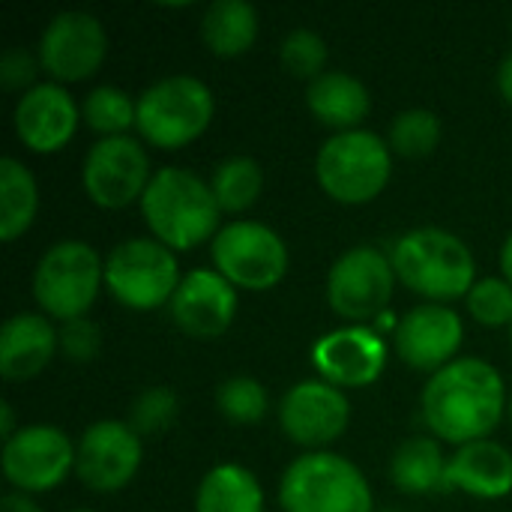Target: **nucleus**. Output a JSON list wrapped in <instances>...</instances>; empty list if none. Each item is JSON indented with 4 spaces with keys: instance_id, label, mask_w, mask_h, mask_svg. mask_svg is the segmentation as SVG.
I'll use <instances>...</instances> for the list:
<instances>
[{
    "instance_id": "nucleus-32",
    "label": "nucleus",
    "mask_w": 512,
    "mask_h": 512,
    "mask_svg": "<svg viewBox=\"0 0 512 512\" xmlns=\"http://www.w3.org/2000/svg\"><path fill=\"white\" fill-rule=\"evenodd\" d=\"M177 414H180V399H177V393H174L171 387H165V384H156V387L141 390V393L132 399L126 423L147 441V438L165 435V432L177 423Z\"/></svg>"
},
{
    "instance_id": "nucleus-2",
    "label": "nucleus",
    "mask_w": 512,
    "mask_h": 512,
    "mask_svg": "<svg viewBox=\"0 0 512 512\" xmlns=\"http://www.w3.org/2000/svg\"><path fill=\"white\" fill-rule=\"evenodd\" d=\"M138 207L147 234L177 255L213 243L222 231V210L210 183L183 165L159 168Z\"/></svg>"
},
{
    "instance_id": "nucleus-39",
    "label": "nucleus",
    "mask_w": 512,
    "mask_h": 512,
    "mask_svg": "<svg viewBox=\"0 0 512 512\" xmlns=\"http://www.w3.org/2000/svg\"><path fill=\"white\" fill-rule=\"evenodd\" d=\"M498 267H501V273L498 276H504L507 282L512 285V231L507 234V240L501 243V252H498Z\"/></svg>"
},
{
    "instance_id": "nucleus-23",
    "label": "nucleus",
    "mask_w": 512,
    "mask_h": 512,
    "mask_svg": "<svg viewBox=\"0 0 512 512\" xmlns=\"http://www.w3.org/2000/svg\"><path fill=\"white\" fill-rule=\"evenodd\" d=\"M261 15L249 0H213L201 15V42L213 57L234 60L255 48Z\"/></svg>"
},
{
    "instance_id": "nucleus-30",
    "label": "nucleus",
    "mask_w": 512,
    "mask_h": 512,
    "mask_svg": "<svg viewBox=\"0 0 512 512\" xmlns=\"http://www.w3.org/2000/svg\"><path fill=\"white\" fill-rule=\"evenodd\" d=\"M216 411L231 426H255L270 414V393L255 375H231L216 387Z\"/></svg>"
},
{
    "instance_id": "nucleus-28",
    "label": "nucleus",
    "mask_w": 512,
    "mask_h": 512,
    "mask_svg": "<svg viewBox=\"0 0 512 512\" xmlns=\"http://www.w3.org/2000/svg\"><path fill=\"white\" fill-rule=\"evenodd\" d=\"M81 123L99 138L129 135L138 123V96L114 84H96L81 99Z\"/></svg>"
},
{
    "instance_id": "nucleus-3",
    "label": "nucleus",
    "mask_w": 512,
    "mask_h": 512,
    "mask_svg": "<svg viewBox=\"0 0 512 512\" xmlns=\"http://www.w3.org/2000/svg\"><path fill=\"white\" fill-rule=\"evenodd\" d=\"M390 261L396 267L399 285L423 297V303H456L477 285V261L471 246L447 228L420 225L405 231L393 249Z\"/></svg>"
},
{
    "instance_id": "nucleus-37",
    "label": "nucleus",
    "mask_w": 512,
    "mask_h": 512,
    "mask_svg": "<svg viewBox=\"0 0 512 512\" xmlns=\"http://www.w3.org/2000/svg\"><path fill=\"white\" fill-rule=\"evenodd\" d=\"M495 84H498V93H501V99L512 105V48L501 57V63H498V72H495Z\"/></svg>"
},
{
    "instance_id": "nucleus-26",
    "label": "nucleus",
    "mask_w": 512,
    "mask_h": 512,
    "mask_svg": "<svg viewBox=\"0 0 512 512\" xmlns=\"http://www.w3.org/2000/svg\"><path fill=\"white\" fill-rule=\"evenodd\" d=\"M39 216V183L33 171L15 159H0V240L15 243L24 237Z\"/></svg>"
},
{
    "instance_id": "nucleus-16",
    "label": "nucleus",
    "mask_w": 512,
    "mask_h": 512,
    "mask_svg": "<svg viewBox=\"0 0 512 512\" xmlns=\"http://www.w3.org/2000/svg\"><path fill=\"white\" fill-rule=\"evenodd\" d=\"M312 366L321 381L339 390H366L381 381L390 360V345L375 327L342 324L315 339Z\"/></svg>"
},
{
    "instance_id": "nucleus-13",
    "label": "nucleus",
    "mask_w": 512,
    "mask_h": 512,
    "mask_svg": "<svg viewBox=\"0 0 512 512\" xmlns=\"http://www.w3.org/2000/svg\"><path fill=\"white\" fill-rule=\"evenodd\" d=\"M36 54L48 81L63 87L90 81L108 57L105 24L87 9H63L45 21Z\"/></svg>"
},
{
    "instance_id": "nucleus-43",
    "label": "nucleus",
    "mask_w": 512,
    "mask_h": 512,
    "mask_svg": "<svg viewBox=\"0 0 512 512\" xmlns=\"http://www.w3.org/2000/svg\"><path fill=\"white\" fill-rule=\"evenodd\" d=\"M510 348H512V327H510Z\"/></svg>"
},
{
    "instance_id": "nucleus-42",
    "label": "nucleus",
    "mask_w": 512,
    "mask_h": 512,
    "mask_svg": "<svg viewBox=\"0 0 512 512\" xmlns=\"http://www.w3.org/2000/svg\"><path fill=\"white\" fill-rule=\"evenodd\" d=\"M384 512H405V510H384Z\"/></svg>"
},
{
    "instance_id": "nucleus-40",
    "label": "nucleus",
    "mask_w": 512,
    "mask_h": 512,
    "mask_svg": "<svg viewBox=\"0 0 512 512\" xmlns=\"http://www.w3.org/2000/svg\"><path fill=\"white\" fill-rule=\"evenodd\" d=\"M507 420H510V429H512V390H510V402H507Z\"/></svg>"
},
{
    "instance_id": "nucleus-34",
    "label": "nucleus",
    "mask_w": 512,
    "mask_h": 512,
    "mask_svg": "<svg viewBox=\"0 0 512 512\" xmlns=\"http://www.w3.org/2000/svg\"><path fill=\"white\" fill-rule=\"evenodd\" d=\"M57 345L66 363L87 366L102 354V330L90 315H84V318L57 324Z\"/></svg>"
},
{
    "instance_id": "nucleus-41",
    "label": "nucleus",
    "mask_w": 512,
    "mask_h": 512,
    "mask_svg": "<svg viewBox=\"0 0 512 512\" xmlns=\"http://www.w3.org/2000/svg\"><path fill=\"white\" fill-rule=\"evenodd\" d=\"M72 512H96V510H87V507H81V510H72Z\"/></svg>"
},
{
    "instance_id": "nucleus-5",
    "label": "nucleus",
    "mask_w": 512,
    "mask_h": 512,
    "mask_svg": "<svg viewBox=\"0 0 512 512\" xmlns=\"http://www.w3.org/2000/svg\"><path fill=\"white\" fill-rule=\"evenodd\" d=\"M213 117L216 96L210 84L189 72H171L138 93L135 132L147 147L183 150L210 129Z\"/></svg>"
},
{
    "instance_id": "nucleus-33",
    "label": "nucleus",
    "mask_w": 512,
    "mask_h": 512,
    "mask_svg": "<svg viewBox=\"0 0 512 512\" xmlns=\"http://www.w3.org/2000/svg\"><path fill=\"white\" fill-rule=\"evenodd\" d=\"M468 315L489 330L512 327V285L504 276H483L465 297Z\"/></svg>"
},
{
    "instance_id": "nucleus-12",
    "label": "nucleus",
    "mask_w": 512,
    "mask_h": 512,
    "mask_svg": "<svg viewBox=\"0 0 512 512\" xmlns=\"http://www.w3.org/2000/svg\"><path fill=\"white\" fill-rule=\"evenodd\" d=\"M0 462L9 489L36 498L75 474V441L54 423H27L3 441Z\"/></svg>"
},
{
    "instance_id": "nucleus-6",
    "label": "nucleus",
    "mask_w": 512,
    "mask_h": 512,
    "mask_svg": "<svg viewBox=\"0 0 512 512\" xmlns=\"http://www.w3.org/2000/svg\"><path fill=\"white\" fill-rule=\"evenodd\" d=\"M30 288L39 312L54 324L84 318L105 291V258L87 240H57L39 255Z\"/></svg>"
},
{
    "instance_id": "nucleus-20",
    "label": "nucleus",
    "mask_w": 512,
    "mask_h": 512,
    "mask_svg": "<svg viewBox=\"0 0 512 512\" xmlns=\"http://www.w3.org/2000/svg\"><path fill=\"white\" fill-rule=\"evenodd\" d=\"M60 354L57 324L42 312H15L0 327V375L9 384L39 378Z\"/></svg>"
},
{
    "instance_id": "nucleus-14",
    "label": "nucleus",
    "mask_w": 512,
    "mask_h": 512,
    "mask_svg": "<svg viewBox=\"0 0 512 512\" xmlns=\"http://www.w3.org/2000/svg\"><path fill=\"white\" fill-rule=\"evenodd\" d=\"M282 435L303 453L330 450L351 426V399L345 390L315 378H303L285 390L276 405Z\"/></svg>"
},
{
    "instance_id": "nucleus-15",
    "label": "nucleus",
    "mask_w": 512,
    "mask_h": 512,
    "mask_svg": "<svg viewBox=\"0 0 512 512\" xmlns=\"http://www.w3.org/2000/svg\"><path fill=\"white\" fill-rule=\"evenodd\" d=\"M144 465V438L126 420H96L75 441V477L96 495L123 492Z\"/></svg>"
},
{
    "instance_id": "nucleus-7",
    "label": "nucleus",
    "mask_w": 512,
    "mask_h": 512,
    "mask_svg": "<svg viewBox=\"0 0 512 512\" xmlns=\"http://www.w3.org/2000/svg\"><path fill=\"white\" fill-rule=\"evenodd\" d=\"M282 512H375V492L357 462L333 450L297 456L279 480Z\"/></svg>"
},
{
    "instance_id": "nucleus-4",
    "label": "nucleus",
    "mask_w": 512,
    "mask_h": 512,
    "mask_svg": "<svg viewBox=\"0 0 512 512\" xmlns=\"http://www.w3.org/2000/svg\"><path fill=\"white\" fill-rule=\"evenodd\" d=\"M315 180L342 207L372 204L393 180V150L384 135L366 126L330 132L315 153Z\"/></svg>"
},
{
    "instance_id": "nucleus-9",
    "label": "nucleus",
    "mask_w": 512,
    "mask_h": 512,
    "mask_svg": "<svg viewBox=\"0 0 512 512\" xmlns=\"http://www.w3.org/2000/svg\"><path fill=\"white\" fill-rule=\"evenodd\" d=\"M177 252L147 237H126L105 255V291L129 312H156L180 288Z\"/></svg>"
},
{
    "instance_id": "nucleus-11",
    "label": "nucleus",
    "mask_w": 512,
    "mask_h": 512,
    "mask_svg": "<svg viewBox=\"0 0 512 512\" xmlns=\"http://www.w3.org/2000/svg\"><path fill=\"white\" fill-rule=\"evenodd\" d=\"M153 174L147 144L138 135L99 138L84 153L81 189L99 210H126L141 204Z\"/></svg>"
},
{
    "instance_id": "nucleus-21",
    "label": "nucleus",
    "mask_w": 512,
    "mask_h": 512,
    "mask_svg": "<svg viewBox=\"0 0 512 512\" xmlns=\"http://www.w3.org/2000/svg\"><path fill=\"white\" fill-rule=\"evenodd\" d=\"M447 489L477 501L512 495V453L495 438L456 447L447 459Z\"/></svg>"
},
{
    "instance_id": "nucleus-38",
    "label": "nucleus",
    "mask_w": 512,
    "mask_h": 512,
    "mask_svg": "<svg viewBox=\"0 0 512 512\" xmlns=\"http://www.w3.org/2000/svg\"><path fill=\"white\" fill-rule=\"evenodd\" d=\"M18 429L21 426H15V408L9 402H3L0 405V435H3V441H9Z\"/></svg>"
},
{
    "instance_id": "nucleus-18",
    "label": "nucleus",
    "mask_w": 512,
    "mask_h": 512,
    "mask_svg": "<svg viewBox=\"0 0 512 512\" xmlns=\"http://www.w3.org/2000/svg\"><path fill=\"white\" fill-rule=\"evenodd\" d=\"M465 342V321L453 306L420 303L408 309L393 330L396 357L423 375H435L453 360H459Z\"/></svg>"
},
{
    "instance_id": "nucleus-27",
    "label": "nucleus",
    "mask_w": 512,
    "mask_h": 512,
    "mask_svg": "<svg viewBox=\"0 0 512 512\" xmlns=\"http://www.w3.org/2000/svg\"><path fill=\"white\" fill-rule=\"evenodd\" d=\"M222 216H240L252 210L264 195V168L255 156L234 153L213 165L207 177Z\"/></svg>"
},
{
    "instance_id": "nucleus-17",
    "label": "nucleus",
    "mask_w": 512,
    "mask_h": 512,
    "mask_svg": "<svg viewBox=\"0 0 512 512\" xmlns=\"http://www.w3.org/2000/svg\"><path fill=\"white\" fill-rule=\"evenodd\" d=\"M81 123V102L57 81H39L12 105V132L18 144L36 156L66 150Z\"/></svg>"
},
{
    "instance_id": "nucleus-22",
    "label": "nucleus",
    "mask_w": 512,
    "mask_h": 512,
    "mask_svg": "<svg viewBox=\"0 0 512 512\" xmlns=\"http://www.w3.org/2000/svg\"><path fill=\"white\" fill-rule=\"evenodd\" d=\"M306 108L321 126L351 132L363 129V120L372 114V93L354 72L327 69L321 78L306 84Z\"/></svg>"
},
{
    "instance_id": "nucleus-19",
    "label": "nucleus",
    "mask_w": 512,
    "mask_h": 512,
    "mask_svg": "<svg viewBox=\"0 0 512 512\" xmlns=\"http://www.w3.org/2000/svg\"><path fill=\"white\" fill-rule=\"evenodd\" d=\"M240 309V291L213 267H195L183 273L180 288L168 303L174 327L198 342L219 339L231 330Z\"/></svg>"
},
{
    "instance_id": "nucleus-25",
    "label": "nucleus",
    "mask_w": 512,
    "mask_h": 512,
    "mask_svg": "<svg viewBox=\"0 0 512 512\" xmlns=\"http://www.w3.org/2000/svg\"><path fill=\"white\" fill-rule=\"evenodd\" d=\"M195 512H264V486L246 465L222 462L201 477Z\"/></svg>"
},
{
    "instance_id": "nucleus-8",
    "label": "nucleus",
    "mask_w": 512,
    "mask_h": 512,
    "mask_svg": "<svg viewBox=\"0 0 512 512\" xmlns=\"http://www.w3.org/2000/svg\"><path fill=\"white\" fill-rule=\"evenodd\" d=\"M399 276L390 261V252L378 246H351L327 270L324 297L330 312L357 327H375L396 294Z\"/></svg>"
},
{
    "instance_id": "nucleus-1",
    "label": "nucleus",
    "mask_w": 512,
    "mask_h": 512,
    "mask_svg": "<svg viewBox=\"0 0 512 512\" xmlns=\"http://www.w3.org/2000/svg\"><path fill=\"white\" fill-rule=\"evenodd\" d=\"M510 390L501 369L483 357H459L429 375L420 393L426 429L453 447L486 441L507 417Z\"/></svg>"
},
{
    "instance_id": "nucleus-29",
    "label": "nucleus",
    "mask_w": 512,
    "mask_h": 512,
    "mask_svg": "<svg viewBox=\"0 0 512 512\" xmlns=\"http://www.w3.org/2000/svg\"><path fill=\"white\" fill-rule=\"evenodd\" d=\"M444 138V123L432 108H405L390 120L387 144L393 156L402 159H426L438 150Z\"/></svg>"
},
{
    "instance_id": "nucleus-31",
    "label": "nucleus",
    "mask_w": 512,
    "mask_h": 512,
    "mask_svg": "<svg viewBox=\"0 0 512 512\" xmlns=\"http://www.w3.org/2000/svg\"><path fill=\"white\" fill-rule=\"evenodd\" d=\"M279 63L291 78L312 84L330 69V45L318 30L297 27L279 42Z\"/></svg>"
},
{
    "instance_id": "nucleus-36",
    "label": "nucleus",
    "mask_w": 512,
    "mask_h": 512,
    "mask_svg": "<svg viewBox=\"0 0 512 512\" xmlns=\"http://www.w3.org/2000/svg\"><path fill=\"white\" fill-rule=\"evenodd\" d=\"M0 512H45L39 507V501L33 495H21V492H6L0 501Z\"/></svg>"
},
{
    "instance_id": "nucleus-35",
    "label": "nucleus",
    "mask_w": 512,
    "mask_h": 512,
    "mask_svg": "<svg viewBox=\"0 0 512 512\" xmlns=\"http://www.w3.org/2000/svg\"><path fill=\"white\" fill-rule=\"evenodd\" d=\"M39 75H42V63H39L36 48L15 45V48L3 51V57H0V87L3 90L21 96L39 84Z\"/></svg>"
},
{
    "instance_id": "nucleus-10",
    "label": "nucleus",
    "mask_w": 512,
    "mask_h": 512,
    "mask_svg": "<svg viewBox=\"0 0 512 512\" xmlns=\"http://www.w3.org/2000/svg\"><path fill=\"white\" fill-rule=\"evenodd\" d=\"M210 258L219 276L249 294L279 288L291 270L288 243L276 228L258 219H234L222 225L210 243Z\"/></svg>"
},
{
    "instance_id": "nucleus-24",
    "label": "nucleus",
    "mask_w": 512,
    "mask_h": 512,
    "mask_svg": "<svg viewBox=\"0 0 512 512\" xmlns=\"http://www.w3.org/2000/svg\"><path fill=\"white\" fill-rule=\"evenodd\" d=\"M447 459L435 435H411L390 456V483L411 498L447 489Z\"/></svg>"
}]
</instances>
